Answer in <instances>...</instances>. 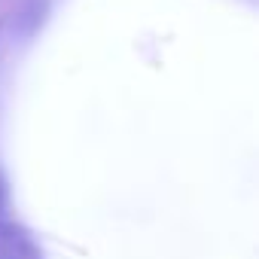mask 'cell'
I'll list each match as a JSON object with an SVG mask.
<instances>
[{"label":"cell","mask_w":259,"mask_h":259,"mask_svg":"<svg viewBox=\"0 0 259 259\" xmlns=\"http://www.w3.org/2000/svg\"><path fill=\"white\" fill-rule=\"evenodd\" d=\"M0 238H4V213H0Z\"/></svg>","instance_id":"6da1fadb"},{"label":"cell","mask_w":259,"mask_h":259,"mask_svg":"<svg viewBox=\"0 0 259 259\" xmlns=\"http://www.w3.org/2000/svg\"><path fill=\"white\" fill-rule=\"evenodd\" d=\"M0 259H13V256H10V253H0Z\"/></svg>","instance_id":"7a4b0ae2"}]
</instances>
